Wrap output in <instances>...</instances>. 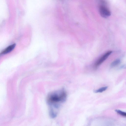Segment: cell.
<instances>
[{
	"label": "cell",
	"mask_w": 126,
	"mask_h": 126,
	"mask_svg": "<svg viewBox=\"0 0 126 126\" xmlns=\"http://www.w3.org/2000/svg\"><path fill=\"white\" fill-rule=\"evenodd\" d=\"M67 96L66 92L64 90L55 92L49 95L47 99L48 102L50 104L55 105L56 107L58 103L65 101Z\"/></svg>",
	"instance_id": "6da1fadb"
},
{
	"label": "cell",
	"mask_w": 126,
	"mask_h": 126,
	"mask_svg": "<svg viewBox=\"0 0 126 126\" xmlns=\"http://www.w3.org/2000/svg\"><path fill=\"white\" fill-rule=\"evenodd\" d=\"M99 11L101 16L104 18H107L110 16L111 13L105 4V3L102 1L99 7Z\"/></svg>",
	"instance_id": "7a4b0ae2"
},
{
	"label": "cell",
	"mask_w": 126,
	"mask_h": 126,
	"mask_svg": "<svg viewBox=\"0 0 126 126\" xmlns=\"http://www.w3.org/2000/svg\"><path fill=\"white\" fill-rule=\"evenodd\" d=\"M111 51H109L102 55L100 58L97 60L94 65L95 68H97L99 67L103 62L112 53Z\"/></svg>",
	"instance_id": "3957f363"
},
{
	"label": "cell",
	"mask_w": 126,
	"mask_h": 126,
	"mask_svg": "<svg viewBox=\"0 0 126 126\" xmlns=\"http://www.w3.org/2000/svg\"><path fill=\"white\" fill-rule=\"evenodd\" d=\"M16 46V44L15 43L9 46L0 54V56L3 55L7 54L11 52L14 49Z\"/></svg>",
	"instance_id": "277c9868"
},
{
	"label": "cell",
	"mask_w": 126,
	"mask_h": 126,
	"mask_svg": "<svg viewBox=\"0 0 126 126\" xmlns=\"http://www.w3.org/2000/svg\"><path fill=\"white\" fill-rule=\"evenodd\" d=\"M121 61L119 59H117L113 62L111 64V67H113L118 65L121 63Z\"/></svg>",
	"instance_id": "5b68a950"
},
{
	"label": "cell",
	"mask_w": 126,
	"mask_h": 126,
	"mask_svg": "<svg viewBox=\"0 0 126 126\" xmlns=\"http://www.w3.org/2000/svg\"><path fill=\"white\" fill-rule=\"evenodd\" d=\"M107 87H102L100 89L95 90L94 92L95 93H102L106 91L108 88Z\"/></svg>",
	"instance_id": "8992f818"
},
{
	"label": "cell",
	"mask_w": 126,
	"mask_h": 126,
	"mask_svg": "<svg viewBox=\"0 0 126 126\" xmlns=\"http://www.w3.org/2000/svg\"><path fill=\"white\" fill-rule=\"evenodd\" d=\"M115 111L119 115L124 117H126V113L125 112L118 110H116Z\"/></svg>",
	"instance_id": "52a82bcc"
},
{
	"label": "cell",
	"mask_w": 126,
	"mask_h": 126,
	"mask_svg": "<svg viewBox=\"0 0 126 126\" xmlns=\"http://www.w3.org/2000/svg\"><path fill=\"white\" fill-rule=\"evenodd\" d=\"M50 116L52 118H55L56 116V114L53 110H50Z\"/></svg>",
	"instance_id": "ba28073f"
}]
</instances>
